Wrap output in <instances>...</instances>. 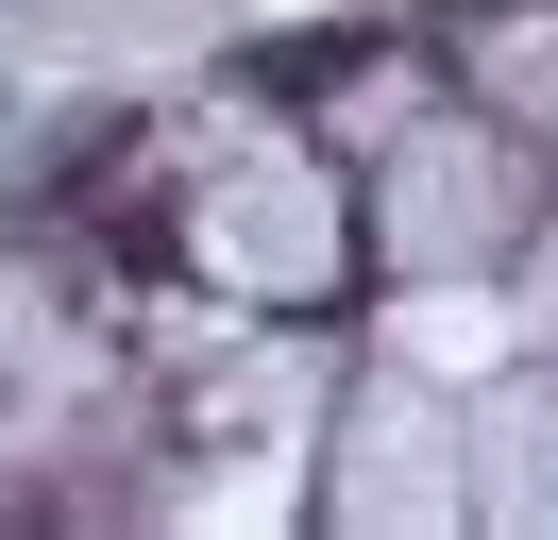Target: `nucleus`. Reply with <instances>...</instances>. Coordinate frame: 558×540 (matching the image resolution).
<instances>
[{
	"label": "nucleus",
	"instance_id": "obj_1",
	"mask_svg": "<svg viewBox=\"0 0 558 540\" xmlns=\"http://www.w3.org/2000/svg\"><path fill=\"white\" fill-rule=\"evenodd\" d=\"M322 490H339L355 524H440V506H490V472H457V422H440V389H423V355H407V371L355 389L339 472H322Z\"/></svg>",
	"mask_w": 558,
	"mask_h": 540
},
{
	"label": "nucleus",
	"instance_id": "obj_2",
	"mask_svg": "<svg viewBox=\"0 0 558 540\" xmlns=\"http://www.w3.org/2000/svg\"><path fill=\"white\" fill-rule=\"evenodd\" d=\"M490 220H508V135H423V152L389 169V254L407 270L490 254Z\"/></svg>",
	"mask_w": 558,
	"mask_h": 540
},
{
	"label": "nucleus",
	"instance_id": "obj_3",
	"mask_svg": "<svg viewBox=\"0 0 558 540\" xmlns=\"http://www.w3.org/2000/svg\"><path fill=\"white\" fill-rule=\"evenodd\" d=\"M305 169H238V186H204V254L238 270V287H322V254H339V202H288Z\"/></svg>",
	"mask_w": 558,
	"mask_h": 540
},
{
	"label": "nucleus",
	"instance_id": "obj_4",
	"mask_svg": "<svg viewBox=\"0 0 558 540\" xmlns=\"http://www.w3.org/2000/svg\"><path fill=\"white\" fill-rule=\"evenodd\" d=\"M490 506H508V524H558V389L490 405Z\"/></svg>",
	"mask_w": 558,
	"mask_h": 540
},
{
	"label": "nucleus",
	"instance_id": "obj_5",
	"mask_svg": "<svg viewBox=\"0 0 558 540\" xmlns=\"http://www.w3.org/2000/svg\"><path fill=\"white\" fill-rule=\"evenodd\" d=\"M490 85H508V101H558V17H508V51H490Z\"/></svg>",
	"mask_w": 558,
	"mask_h": 540
}]
</instances>
